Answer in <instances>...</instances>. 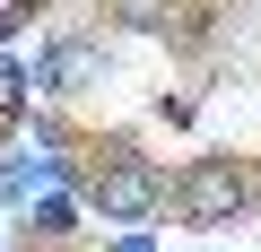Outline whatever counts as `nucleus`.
Instances as JSON below:
<instances>
[{"instance_id": "obj_1", "label": "nucleus", "mask_w": 261, "mask_h": 252, "mask_svg": "<svg viewBox=\"0 0 261 252\" xmlns=\"http://www.w3.org/2000/svg\"><path fill=\"white\" fill-rule=\"evenodd\" d=\"M166 200H174L183 226H235V217L252 209V183H244L235 157H192V165L166 183Z\"/></svg>"}, {"instance_id": "obj_4", "label": "nucleus", "mask_w": 261, "mask_h": 252, "mask_svg": "<svg viewBox=\"0 0 261 252\" xmlns=\"http://www.w3.org/2000/svg\"><path fill=\"white\" fill-rule=\"evenodd\" d=\"M122 26H174V0H113Z\"/></svg>"}, {"instance_id": "obj_2", "label": "nucleus", "mask_w": 261, "mask_h": 252, "mask_svg": "<svg viewBox=\"0 0 261 252\" xmlns=\"http://www.w3.org/2000/svg\"><path fill=\"white\" fill-rule=\"evenodd\" d=\"M87 209H96L105 226H148V217L166 209V174H157L148 157H113V165L87 174Z\"/></svg>"}, {"instance_id": "obj_3", "label": "nucleus", "mask_w": 261, "mask_h": 252, "mask_svg": "<svg viewBox=\"0 0 261 252\" xmlns=\"http://www.w3.org/2000/svg\"><path fill=\"white\" fill-rule=\"evenodd\" d=\"M79 78H96V44H53V52L27 70V87H35V96H70Z\"/></svg>"}, {"instance_id": "obj_6", "label": "nucleus", "mask_w": 261, "mask_h": 252, "mask_svg": "<svg viewBox=\"0 0 261 252\" xmlns=\"http://www.w3.org/2000/svg\"><path fill=\"white\" fill-rule=\"evenodd\" d=\"M0 26H9V18H0Z\"/></svg>"}, {"instance_id": "obj_5", "label": "nucleus", "mask_w": 261, "mask_h": 252, "mask_svg": "<svg viewBox=\"0 0 261 252\" xmlns=\"http://www.w3.org/2000/svg\"><path fill=\"white\" fill-rule=\"evenodd\" d=\"M18 104H27V70H18V61H0V113H18Z\"/></svg>"}]
</instances>
